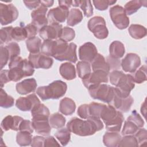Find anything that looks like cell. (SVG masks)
Masks as SVG:
<instances>
[{"label":"cell","mask_w":147,"mask_h":147,"mask_svg":"<svg viewBox=\"0 0 147 147\" xmlns=\"http://www.w3.org/2000/svg\"><path fill=\"white\" fill-rule=\"evenodd\" d=\"M103 126L100 118L96 117H90L86 120L74 117L67 124V128L70 132L79 136L93 135Z\"/></svg>","instance_id":"cell-1"},{"label":"cell","mask_w":147,"mask_h":147,"mask_svg":"<svg viewBox=\"0 0 147 147\" xmlns=\"http://www.w3.org/2000/svg\"><path fill=\"white\" fill-rule=\"evenodd\" d=\"M109 79L111 84L115 86L119 95L123 98L130 95V91L135 86L132 75L125 74L121 71H112L109 74Z\"/></svg>","instance_id":"cell-2"},{"label":"cell","mask_w":147,"mask_h":147,"mask_svg":"<svg viewBox=\"0 0 147 147\" xmlns=\"http://www.w3.org/2000/svg\"><path fill=\"white\" fill-rule=\"evenodd\" d=\"M102 119L106 125L107 131L119 132L124 117L122 112L115 109L112 106L106 105L103 109L101 115Z\"/></svg>","instance_id":"cell-3"},{"label":"cell","mask_w":147,"mask_h":147,"mask_svg":"<svg viewBox=\"0 0 147 147\" xmlns=\"http://www.w3.org/2000/svg\"><path fill=\"white\" fill-rule=\"evenodd\" d=\"M67 90V84L63 81L57 80L52 82L48 86L38 87L36 92L42 100H46L49 99H59L65 95Z\"/></svg>","instance_id":"cell-4"},{"label":"cell","mask_w":147,"mask_h":147,"mask_svg":"<svg viewBox=\"0 0 147 147\" xmlns=\"http://www.w3.org/2000/svg\"><path fill=\"white\" fill-rule=\"evenodd\" d=\"M88 90L92 98L109 104L114 95V87L101 83L90 86L88 88Z\"/></svg>","instance_id":"cell-5"},{"label":"cell","mask_w":147,"mask_h":147,"mask_svg":"<svg viewBox=\"0 0 147 147\" xmlns=\"http://www.w3.org/2000/svg\"><path fill=\"white\" fill-rule=\"evenodd\" d=\"M106 106V105L96 102L83 104L78 107L77 114L81 118L84 119L90 117L100 118L101 114Z\"/></svg>","instance_id":"cell-6"},{"label":"cell","mask_w":147,"mask_h":147,"mask_svg":"<svg viewBox=\"0 0 147 147\" xmlns=\"http://www.w3.org/2000/svg\"><path fill=\"white\" fill-rule=\"evenodd\" d=\"M88 28L98 39H105L109 34L105 19L100 16H95L88 22Z\"/></svg>","instance_id":"cell-7"},{"label":"cell","mask_w":147,"mask_h":147,"mask_svg":"<svg viewBox=\"0 0 147 147\" xmlns=\"http://www.w3.org/2000/svg\"><path fill=\"white\" fill-rule=\"evenodd\" d=\"M109 13L111 21L118 29L122 30L128 27L129 18L122 6L117 5L111 7Z\"/></svg>","instance_id":"cell-8"},{"label":"cell","mask_w":147,"mask_h":147,"mask_svg":"<svg viewBox=\"0 0 147 147\" xmlns=\"http://www.w3.org/2000/svg\"><path fill=\"white\" fill-rule=\"evenodd\" d=\"M133 102V98L130 95L126 98H123L119 95L117 88L114 87V95L109 105L121 112L126 113L130 109Z\"/></svg>","instance_id":"cell-9"},{"label":"cell","mask_w":147,"mask_h":147,"mask_svg":"<svg viewBox=\"0 0 147 147\" xmlns=\"http://www.w3.org/2000/svg\"><path fill=\"white\" fill-rule=\"evenodd\" d=\"M18 16V11L11 3H0V17L2 25L11 24L17 20Z\"/></svg>","instance_id":"cell-10"},{"label":"cell","mask_w":147,"mask_h":147,"mask_svg":"<svg viewBox=\"0 0 147 147\" xmlns=\"http://www.w3.org/2000/svg\"><path fill=\"white\" fill-rule=\"evenodd\" d=\"M62 29L63 26L60 24H50L39 30V36L44 40H57L60 38Z\"/></svg>","instance_id":"cell-11"},{"label":"cell","mask_w":147,"mask_h":147,"mask_svg":"<svg viewBox=\"0 0 147 147\" xmlns=\"http://www.w3.org/2000/svg\"><path fill=\"white\" fill-rule=\"evenodd\" d=\"M28 60L33 64L34 68L49 69L53 63L52 58L40 52L37 53H30Z\"/></svg>","instance_id":"cell-12"},{"label":"cell","mask_w":147,"mask_h":147,"mask_svg":"<svg viewBox=\"0 0 147 147\" xmlns=\"http://www.w3.org/2000/svg\"><path fill=\"white\" fill-rule=\"evenodd\" d=\"M47 11V8L40 4L37 9L33 10L31 13V24L36 26L38 31L40 29L47 25L48 23V20L47 17H46Z\"/></svg>","instance_id":"cell-13"},{"label":"cell","mask_w":147,"mask_h":147,"mask_svg":"<svg viewBox=\"0 0 147 147\" xmlns=\"http://www.w3.org/2000/svg\"><path fill=\"white\" fill-rule=\"evenodd\" d=\"M68 14V8L59 6L49 10L47 14V19L50 24H60L65 22Z\"/></svg>","instance_id":"cell-14"},{"label":"cell","mask_w":147,"mask_h":147,"mask_svg":"<svg viewBox=\"0 0 147 147\" xmlns=\"http://www.w3.org/2000/svg\"><path fill=\"white\" fill-rule=\"evenodd\" d=\"M109 74L102 70L93 71L85 78L82 79L84 86L88 88L90 86L107 83L109 80Z\"/></svg>","instance_id":"cell-15"},{"label":"cell","mask_w":147,"mask_h":147,"mask_svg":"<svg viewBox=\"0 0 147 147\" xmlns=\"http://www.w3.org/2000/svg\"><path fill=\"white\" fill-rule=\"evenodd\" d=\"M141 64L140 56L134 53H127L122 60L121 67L126 72L133 73Z\"/></svg>","instance_id":"cell-16"},{"label":"cell","mask_w":147,"mask_h":147,"mask_svg":"<svg viewBox=\"0 0 147 147\" xmlns=\"http://www.w3.org/2000/svg\"><path fill=\"white\" fill-rule=\"evenodd\" d=\"M97 54V49L92 42H86L79 47V57L82 61L91 63Z\"/></svg>","instance_id":"cell-17"},{"label":"cell","mask_w":147,"mask_h":147,"mask_svg":"<svg viewBox=\"0 0 147 147\" xmlns=\"http://www.w3.org/2000/svg\"><path fill=\"white\" fill-rule=\"evenodd\" d=\"M40 103V99L35 94H32L26 97H20L16 100V106L22 111H31L37 104Z\"/></svg>","instance_id":"cell-18"},{"label":"cell","mask_w":147,"mask_h":147,"mask_svg":"<svg viewBox=\"0 0 147 147\" xmlns=\"http://www.w3.org/2000/svg\"><path fill=\"white\" fill-rule=\"evenodd\" d=\"M32 124L35 131L43 136H48L51 131V126L49 118H32Z\"/></svg>","instance_id":"cell-19"},{"label":"cell","mask_w":147,"mask_h":147,"mask_svg":"<svg viewBox=\"0 0 147 147\" xmlns=\"http://www.w3.org/2000/svg\"><path fill=\"white\" fill-rule=\"evenodd\" d=\"M24 119L20 116H11L7 115L2 121L1 126L2 130L7 131L12 130L14 131H18L20 125Z\"/></svg>","instance_id":"cell-20"},{"label":"cell","mask_w":147,"mask_h":147,"mask_svg":"<svg viewBox=\"0 0 147 147\" xmlns=\"http://www.w3.org/2000/svg\"><path fill=\"white\" fill-rule=\"evenodd\" d=\"M37 86V84L36 79L34 78H29L17 83L16 86V88L18 94L24 95L34 92L36 89Z\"/></svg>","instance_id":"cell-21"},{"label":"cell","mask_w":147,"mask_h":147,"mask_svg":"<svg viewBox=\"0 0 147 147\" xmlns=\"http://www.w3.org/2000/svg\"><path fill=\"white\" fill-rule=\"evenodd\" d=\"M76 45L74 42L69 44L65 51L60 55L57 56L55 59L59 61L67 60L71 63H76L78 57L76 55Z\"/></svg>","instance_id":"cell-22"},{"label":"cell","mask_w":147,"mask_h":147,"mask_svg":"<svg viewBox=\"0 0 147 147\" xmlns=\"http://www.w3.org/2000/svg\"><path fill=\"white\" fill-rule=\"evenodd\" d=\"M121 138L119 132L107 131L103 136V142L107 147L118 146Z\"/></svg>","instance_id":"cell-23"},{"label":"cell","mask_w":147,"mask_h":147,"mask_svg":"<svg viewBox=\"0 0 147 147\" xmlns=\"http://www.w3.org/2000/svg\"><path fill=\"white\" fill-rule=\"evenodd\" d=\"M59 72L61 76L67 80H73L76 76L75 66L69 62L61 64L60 66Z\"/></svg>","instance_id":"cell-24"},{"label":"cell","mask_w":147,"mask_h":147,"mask_svg":"<svg viewBox=\"0 0 147 147\" xmlns=\"http://www.w3.org/2000/svg\"><path fill=\"white\" fill-rule=\"evenodd\" d=\"M76 109V104L71 98L65 97L60 100L59 111L64 115H70L72 114Z\"/></svg>","instance_id":"cell-25"},{"label":"cell","mask_w":147,"mask_h":147,"mask_svg":"<svg viewBox=\"0 0 147 147\" xmlns=\"http://www.w3.org/2000/svg\"><path fill=\"white\" fill-rule=\"evenodd\" d=\"M91 65L93 71L96 70H102L109 74L110 68L109 64H107L104 56L100 53H98L94 59L91 62Z\"/></svg>","instance_id":"cell-26"},{"label":"cell","mask_w":147,"mask_h":147,"mask_svg":"<svg viewBox=\"0 0 147 147\" xmlns=\"http://www.w3.org/2000/svg\"><path fill=\"white\" fill-rule=\"evenodd\" d=\"M125 52V46L123 44L121 41H114L110 45V47H109L110 56L115 59H119L123 57Z\"/></svg>","instance_id":"cell-27"},{"label":"cell","mask_w":147,"mask_h":147,"mask_svg":"<svg viewBox=\"0 0 147 147\" xmlns=\"http://www.w3.org/2000/svg\"><path fill=\"white\" fill-rule=\"evenodd\" d=\"M83 13L78 9H71L67 18V24L70 26H74L83 20Z\"/></svg>","instance_id":"cell-28"},{"label":"cell","mask_w":147,"mask_h":147,"mask_svg":"<svg viewBox=\"0 0 147 147\" xmlns=\"http://www.w3.org/2000/svg\"><path fill=\"white\" fill-rule=\"evenodd\" d=\"M130 36L137 40L141 39L146 35V29L139 24H131L128 29Z\"/></svg>","instance_id":"cell-29"},{"label":"cell","mask_w":147,"mask_h":147,"mask_svg":"<svg viewBox=\"0 0 147 147\" xmlns=\"http://www.w3.org/2000/svg\"><path fill=\"white\" fill-rule=\"evenodd\" d=\"M32 118H49L50 113L48 108L44 104L39 103L36 105L31 110Z\"/></svg>","instance_id":"cell-30"},{"label":"cell","mask_w":147,"mask_h":147,"mask_svg":"<svg viewBox=\"0 0 147 147\" xmlns=\"http://www.w3.org/2000/svg\"><path fill=\"white\" fill-rule=\"evenodd\" d=\"M26 48L31 53H37L41 51L42 45L41 39L36 36L28 38L26 40Z\"/></svg>","instance_id":"cell-31"},{"label":"cell","mask_w":147,"mask_h":147,"mask_svg":"<svg viewBox=\"0 0 147 147\" xmlns=\"http://www.w3.org/2000/svg\"><path fill=\"white\" fill-rule=\"evenodd\" d=\"M11 37L13 40L17 41H22L28 38L25 25L23 22H21L20 26L13 28L11 32Z\"/></svg>","instance_id":"cell-32"},{"label":"cell","mask_w":147,"mask_h":147,"mask_svg":"<svg viewBox=\"0 0 147 147\" xmlns=\"http://www.w3.org/2000/svg\"><path fill=\"white\" fill-rule=\"evenodd\" d=\"M16 141L17 144L21 146L31 145L32 141V133L25 131H18L16 135Z\"/></svg>","instance_id":"cell-33"},{"label":"cell","mask_w":147,"mask_h":147,"mask_svg":"<svg viewBox=\"0 0 147 147\" xmlns=\"http://www.w3.org/2000/svg\"><path fill=\"white\" fill-rule=\"evenodd\" d=\"M65 121V117L59 113L52 114L49 118V122L51 127L55 129H60L63 127Z\"/></svg>","instance_id":"cell-34"},{"label":"cell","mask_w":147,"mask_h":147,"mask_svg":"<svg viewBox=\"0 0 147 147\" xmlns=\"http://www.w3.org/2000/svg\"><path fill=\"white\" fill-rule=\"evenodd\" d=\"M145 2H146V1H142L140 0H131L127 2L124 7L126 15L130 16L135 13L142 7L144 3Z\"/></svg>","instance_id":"cell-35"},{"label":"cell","mask_w":147,"mask_h":147,"mask_svg":"<svg viewBox=\"0 0 147 147\" xmlns=\"http://www.w3.org/2000/svg\"><path fill=\"white\" fill-rule=\"evenodd\" d=\"M76 69L78 76L82 79L85 78L91 73V64L87 61H79L76 64Z\"/></svg>","instance_id":"cell-36"},{"label":"cell","mask_w":147,"mask_h":147,"mask_svg":"<svg viewBox=\"0 0 147 147\" xmlns=\"http://www.w3.org/2000/svg\"><path fill=\"white\" fill-rule=\"evenodd\" d=\"M55 136L63 146H66L71 140V132L67 128H62L57 130Z\"/></svg>","instance_id":"cell-37"},{"label":"cell","mask_w":147,"mask_h":147,"mask_svg":"<svg viewBox=\"0 0 147 147\" xmlns=\"http://www.w3.org/2000/svg\"><path fill=\"white\" fill-rule=\"evenodd\" d=\"M14 98L10 95H9L2 88H1V91H0L1 107L5 109L10 108L14 105Z\"/></svg>","instance_id":"cell-38"},{"label":"cell","mask_w":147,"mask_h":147,"mask_svg":"<svg viewBox=\"0 0 147 147\" xmlns=\"http://www.w3.org/2000/svg\"><path fill=\"white\" fill-rule=\"evenodd\" d=\"M131 75L135 83L141 84L146 80V66L144 65L136 70Z\"/></svg>","instance_id":"cell-39"},{"label":"cell","mask_w":147,"mask_h":147,"mask_svg":"<svg viewBox=\"0 0 147 147\" xmlns=\"http://www.w3.org/2000/svg\"><path fill=\"white\" fill-rule=\"evenodd\" d=\"M13 27L7 26L2 28L0 30V44L2 45L4 43H7L13 39L11 37V32Z\"/></svg>","instance_id":"cell-40"},{"label":"cell","mask_w":147,"mask_h":147,"mask_svg":"<svg viewBox=\"0 0 147 147\" xmlns=\"http://www.w3.org/2000/svg\"><path fill=\"white\" fill-rule=\"evenodd\" d=\"M140 128L132 121L126 120L124 122L123 129L122 130V134L125 135H133Z\"/></svg>","instance_id":"cell-41"},{"label":"cell","mask_w":147,"mask_h":147,"mask_svg":"<svg viewBox=\"0 0 147 147\" xmlns=\"http://www.w3.org/2000/svg\"><path fill=\"white\" fill-rule=\"evenodd\" d=\"M118 146H138V143L134 136L125 135L121 138Z\"/></svg>","instance_id":"cell-42"},{"label":"cell","mask_w":147,"mask_h":147,"mask_svg":"<svg viewBox=\"0 0 147 147\" xmlns=\"http://www.w3.org/2000/svg\"><path fill=\"white\" fill-rule=\"evenodd\" d=\"M78 5L83 10L85 17H90L93 14V7L90 1H78Z\"/></svg>","instance_id":"cell-43"},{"label":"cell","mask_w":147,"mask_h":147,"mask_svg":"<svg viewBox=\"0 0 147 147\" xmlns=\"http://www.w3.org/2000/svg\"><path fill=\"white\" fill-rule=\"evenodd\" d=\"M75 37V30L68 26H64L62 29V31L60 36V39L66 41H71Z\"/></svg>","instance_id":"cell-44"},{"label":"cell","mask_w":147,"mask_h":147,"mask_svg":"<svg viewBox=\"0 0 147 147\" xmlns=\"http://www.w3.org/2000/svg\"><path fill=\"white\" fill-rule=\"evenodd\" d=\"M117 1L111 0H95L93 1V4L95 8L100 11L106 10L109 6L114 5Z\"/></svg>","instance_id":"cell-45"},{"label":"cell","mask_w":147,"mask_h":147,"mask_svg":"<svg viewBox=\"0 0 147 147\" xmlns=\"http://www.w3.org/2000/svg\"><path fill=\"white\" fill-rule=\"evenodd\" d=\"M5 47L7 48L10 56V60L14 57L19 56L20 54V48L16 42H11L7 44Z\"/></svg>","instance_id":"cell-46"},{"label":"cell","mask_w":147,"mask_h":147,"mask_svg":"<svg viewBox=\"0 0 147 147\" xmlns=\"http://www.w3.org/2000/svg\"><path fill=\"white\" fill-rule=\"evenodd\" d=\"M127 120H129L134 123L139 128H141L144 125V121L140 115L136 111V110H134L131 114L127 117Z\"/></svg>","instance_id":"cell-47"},{"label":"cell","mask_w":147,"mask_h":147,"mask_svg":"<svg viewBox=\"0 0 147 147\" xmlns=\"http://www.w3.org/2000/svg\"><path fill=\"white\" fill-rule=\"evenodd\" d=\"M134 136L138 141V146L143 145V143L146 144L147 140V131L145 129L142 127L140 128L134 134Z\"/></svg>","instance_id":"cell-48"},{"label":"cell","mask_w":147,"mask_h":147,"mask_svg":"<svg viewBox=\"0 0 147 147\" xmlns=\"http://www.w3.org/2000/svg\"><path fill=\"white\" fill-rule=\"evenodd\" d=\"M107 64H109L110 70H118L121 68V62L119 59L113 58L111 56H107L106 59Z\"/></svg>","instance_id":"cell-49"},{"label":"cell","mask_w":147,"mask_h":147,"mask_svg":"<svg viewBox=\"0 0 147 147\" xmlns=\"http://www.w3.org/2000/svg\"><path fill=\"white\" fill-rule=\"evenodd\" d=\"M10 60L9 52L5 47L1 46V69H2Z\"/></svg>","instance_id":"cell-50"},{"label":"cell","mask_w":147,"mask_h":147,"mask_svg":"<svg viewBox=\"0 0 147 147\" xmlns=\"http://www.w3.org/2000/svg\"><path fill=\"white\" fill-rule=\"evenodd\" d=\"M33 130L34 128L33 126L32 122L29 120H26L24 119L20 125L19 131H25L30 133H33Z\"/></svg>","instance_id":"cell-51"},{"label":"cell","mask_w":147,"mask_h":147,"mask_svg":"<svg viewBox=\"0 0 147 147\" xmlns=\"http://www.w3.org/2000/svg\"><path fill=\"white\" fill-rule=\"evenodd\" d=\"M25 29H26L27 35H28L27 39L36 36L38 30L37 28L34 25H33L32 24H29L25 25Z\"/></svg>","instance_id":"cell-52"},{"label":"cell","mask_w":147,"mask_h":147,"mask_svg":"<svg viewBox=\"0 0 147 147\" xmlns=\"http://www.w3.org/2000/svg\"><path fill=\"white\" fill-rule=\"evenodd\" d=\"M45 138L41 136H34L32 138L31 146L33 147H43L44 146Z\"/></svg>","instance_id":"cell-53"},{"label":"cell","mask_w":147,"mask_h":147,"mask_svg":"<svg viewBox=\"0 0 147 147\" xmlns=\"http://www.w3.org/2000/svg\"><path fill=\"white\" fill-rule=\"evenodd\" d=\"M9 70L7 69H1L0 72V78H1V88H2L3 86L10 81L9 78Z\"/></svg>","instance_id":"cell-54"},{"label":"cell","mask_w":147,"mask_h":147,"mask_svg":"<svg viewBox=\"0 0 147 147\" xmlns=\"http://www.w3.org/2000/svg\"><path fill=\"white\" fill-rule=\"evenodd\" d=\"M47 146H60V145L53 136H48L45 138L44 141V147Z\"/></svg>","instance_id":"cell-55"},{"label":"cell","mask_w":147,"mask_h":147,"mask_svg":"<svg viewBox=\"0 0 147 147\" xmlns=\"http://www.w3.org/2000/svg\"><path fill=\"white\" fill-rule=\"evenodd\" d=\"M24 3L30 10L36 9L40 5V1H24Z\"/></svg>","instance_id":"cell-56"},{"label":"cell","mask_w":147,"mask_h":147,"mask_svg":"<svg viewBox=\"0 0 147 147\" xmlns=\"http://www.w3.org/2000/svg\"><path fill=\"white\" fill-rule=\"evenodd\" d=\"M59 5L60 6H63L67 8H69L72 4V1L64 0V1H59Z\"/></svg>","instance_id":"cell-57"},{"label":"cell","mask_w":147,"mask_h":147,"mask_svg":"<svg viewBox=\"0 0 147 147\" xmlns=\"http://www.w3.org/2000/svg\"><path fill=\"white\" fill-rule=\"evenodd\" d=\"M54 1L52 0L49 1H40V4L45 7H49L53 5Z\"/></svg>","instance_id":"cell-58"},{"label":"cell","mask_w":147,"mask_h":147,"mask_svg":"<svg viewBox=\"0 0 147 147\" xmlns=\"http://www.w3.org/2000/svg\"><path fill=\"white\" fill-rule=\"evenodd\" d=\"M141 113L144 117H145V114H146V100H145V102L142 103V105L141 106Z\"/></svg>","instance_id":"cell-59"}]
</instances>
